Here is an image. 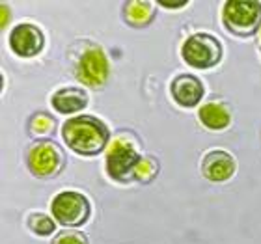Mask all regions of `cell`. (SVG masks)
<instances>
[{
    "label": "cell",
    "mask_w": 261,
    "mask_h": 244,
    "mask_svg": "<svg viewBox=\"0 0 261 244\" xmlns=\"http://www.w3.org/2000/svg\"><path fill=\"white\" fill-rule=\"evenodd\" d=\"M53 244H90L88 237L81 231H73V229H64L58 231L56 237L53 239Z\"/></svg>",
    "instance_id": "e0dca14e"
},
{
    "label": "cell",
    "mask_w": 261,
    "mask_h": 244,
    "mask_svg": "<svg viewBox=\"0 0 261 244\" xmlns=\"http://www.w3.org/2000/svg\"><path fill=\"white\" fill-rule=\"evenodd\" d=\"M75 73L79 82L86 84L88 88H93V90L103 88L110 75V65L105 50L99 47H90L84 50L76 62Z\"/></svg>",
    "instance_id": "52a82bcc"
},
{
    "label": "cell",
    "mask_w": 261,
    "mask_h": 244,
    "mask_svg": "<svg viewBox=\"0 0 261 244\" xmlns=\"http://www.w3.org/2000/svg\"><path fill=\"white\" fill-rule=\"evenodd\" d=\"M62 138L79 155L95 157L110 144V130L95 116H73L62 125Z\"/></svg>",
    "instance_id": "6da1fadb"
},
{
    "label": "cell",
    "mask_w": 261,
    "mask_h": 244,
    "mask_svg": "<svg viewBox=\"0 0 261 244\" xmlns=\"http://www.w3.org/2000/svg\"><path fill=\"white\" fill-rule=\"evenodd\" d=\"M161 8H170V10H179V8H185L189 2L187 0H177V2H168V0H163V2H159Z\"/></svg>",
    "instance_id": "ac0fdd59"
},
{
    "label": "cell",
    "mask_w": 261,
    "mask_h": 244,
    "mask_svg": "<svg viewBox=\"0 0 261 244\" xmlns=\"http://www.w3.org/2000/svg\"><path fill=\"white\" fill-rule=\"evenodd\" d=\"M50 212L56 218V222L65 228H81L90 220L92 205L84 194L75 190H65L53 198Z\"/></svg>",
    "instance_id": "5b68a950"
},
{
    "label": "cell",
    "mask_w": 261,
    "mask_h": 244,
    "mask_svg": "<svg viewBox=\"0 0 261 244\" xmlns=\"http://www.w3.org/2000/svg\"><path fill=\"white\" fill-rule=\"evenodd\" d=\"M123 17H125V21L129 22L130 26H147L153 21V17H155V8H153L151 2H142V0L125 2Z\"/></svg>",
    "instance_id": "4fadbf2b"
},
{
    "label": "cell",
    "mask_w": 261,
    "mask_h": 244,
    "mask_svg": "<svg viewBox=\"0 0 261 244\" xmlns=\"http://www.w3.org/2000/svg\"><path fill=\"white\" fill-rule=\"evenodd\" d=\"M45 47V34L32 22L17 24L10 34V49L19 58H34L41 55Z\"/></svg>",
    "instance_id": "ba28073f"
},
{
    "label": "cell",
    "mask_w": 261,
    "mask_h": 244,
    "mask_svg": "<svg viewBox=\"0 0 261 244\" xmlns=\"http://www.w3.org/2000/svg\"><path fill=\"white\" fill-rule=\"evenodd\" d=\"M10 24V8H8V4H2V24L0 26L6 28Z\"/></svg>",
    "instance_id": "d6986e66"
},
{
    "label": "cell",
    "mask_w": 261,
    "mask_h": 244,
    "mask_svg": "<svg viewBox=\"0 0 261 244\" xmlns=\"http://www.w3.org/2000/svg\"><path fill=\"white\" fill-rule=\"evenodd\" d=\"M28 229L38 237H49L56 231V222L55 218H50L45 212H32L27 220Z\"/></svg>",
    "instance_id": "2e32d148"
},
{
    "label": "cell",
    "mask_w": 261,
    "mask_h": 244,
    "mask_svg": "<svg viewBox=\"0 0 261 244\" xmlns=\"http://www.w3.org/2000/svg\"><path fill=\"white\" fill-rule=\"evenodd\" d=\"M259 41H261V30H259Z\"/></svg>",
    "instance_id": "ffe728a7"
},
{
    "label": "cell",
    "mask_w": 261,
    "mask_h": 244,
    "mask_svg": "<svg viewBox=\"0 0 261 244\" xmlns=\"http://www.w3.org/2000/svg\"><path fill=\"white\" fill-rule=\"evenodd\" d=\"M170 93L174 101L183 109H192L196 104L201 103L205 88L201 80L194 75H177L170 84Z\"/></svg>",
    "instance_id": "30bf717a"
},
{
    "label": "cell",
    "mask_w": 261,
    "mask_h": 244,
    "mask_svg": "<svg viewBox=\"0 0 261 244\" xmlns=\"http://www.w3.org/2000/svg\"><path fill=\"white\" fill-rule=\"evenodd\" d=\"M88 103H90V97H88L86 90H82L79 86H69V88H62L53 95L50 99V104L53 109L58 112V114H79L86 109Z\"/></svg>",
    "instance_id": "8fae6325"
},
{
    "label": "cell",
    "mask_w": 261,
    "mask_h": 244,
    "mask_svg": "<svg viewBox=\"0 0 261 244\" xmlns=\"http://www.w3.org/2000/svg\"><path fill=\"white\" fill-rule=\"evenodd\" d=\"M159 174V162L157 158L151 155H142L140 160L136 162L135 172H133V179L140 181V183H151Z\"/></svg>",
    "instance_id": "5bb4252c"
},
{
    "label": "cell",
    "mask_w": 261,
    "mask_h": 244,
    "mask_svg": "<svg viewBox=\"0 0 261 244\" xmlns=\"http://www.w3.org/2000/svg\"><path fill=\"white\" fill-rule=\"evenodd\" d=\"M28 168L39 179H53L65 166V155L58 144L50 140L36 142L27 155Z\"/></svg>",
    "instance_id": "8992f818"
},
{
    "label": "cell",
    "mask_w": 261,
    "mask_h": 244,
    "mask_svg": "<svg viewBox=\"0 0 261 244\" xmlns=\"http://www.w3.org/2000/svg\"><path fill=\"white\" fill-rule=\"evenodd\" d=\"M28 129H30V134L36 136V138L50 136L56 130V120L53 116L47 114V112H39V114H34L30 118Z\"/></svg>",
    "instance_id": "9a60e30c"
},
{
    "label": "cell",
    "mask_w": 261,
    "mask_h": 244,
    "mask_svg": "<svg viewBox=\"0 0 261 244\" xmlns=\"http://www.w3.org/2000/svg\"><path fill=\"white\" fill-rule=\"evenodd\" d=\"M222 22L229 34L237 38H250L261 30V2L228 0L222 6Z\"/></svg>",
    "instance_id": "3957f363"
},
{
    "label": "cell",
    "mask_w": 261,
    "mask_h": 244,
    "mask_svg": "<svg viewBox=\"0 0 261 244\" xmlns=\"http://www.w3.org/2000/svg\"><path fill=\"white\" fill-rule=\"evenodd\" d=\"M181 56L194 69H211L220 64L224 56L222 43L211 34H194L181 45Z\"/></svg>",
    "instance_id": "277c9868"
},
{
    "label": "cell",
    "mask_w": 261,
    "mask_h": 244,
    "mask_svg": "<svg viewBox=\"0 0 261 244\" xmlns=\"http://www.w3.org/2000/svg\"><path fill=\"white\" fill-rule=\"evenodd\" d=\"M235 172H237V160L222 149H213L205 153L201 160V175L213 183H224L231 179Z\"/></svg>",
    "instance_id": "9c48e42d"
},
{
    "label": "cell",
    "mask_w": 261,
    "mask_h": 244,
    "mask_svg": "<svg viewBox=\"0 0 261 244\" xmlns=\"http://www.w3.org/2000/svg\"><path fill=\"white\" fill-rule=\"evenodd\" d=\"M140 157V144L135 136L129 132L118 134L107 147V157H105L107 174L110 179L129 183L133 181V172Z\"/></svg>",
    "instance_id": "7a4b0ae2"
},
{
    "label": "cell",
    "mask_w": 261,
    "mask_h": 244,
    "mask_svg": "<svg viewBox=\"0 0 261 244\" xmlns=\"http://www.w3.org/2000/svg\"><path fill=\"white\" fill-rule=\"evenodd\" d=\"M198 120L209 130H224L228 129L229 123H231V114H229L228 106L224 103L209 101V103L200 106V110H198Z\"/></svg>",
    "instance_id": "7c38bea8"
}]
</instances>
